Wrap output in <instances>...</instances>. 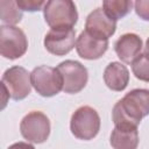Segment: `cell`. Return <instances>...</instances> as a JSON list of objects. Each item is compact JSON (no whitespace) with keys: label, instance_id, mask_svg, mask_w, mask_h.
<instances>
[{"label":"cell","instance_id":"obj_16","mask_svg":"<svg viewBox=\"0 0 149 149\" xmlns=\"http://www.w3.org/2000/svg\"><path fill=\"white\" fill-rule=\"evenodd\" d=\"M1 21L7 23V26H15L22 19V10L19 8L16 1L13 0H1Z\"/></svg>","mask_w":149,"mask_h":149},{"label":"cell","instance_id":"obj_8","mask_svg":"<svg viewBox=\"0 0 149 149\" xmlns=\"http://www.w3.org/2000/svg\"><path fill=\"white\" fill-rule=\"evenodd\" d=\"M1 85L7 88L12 99L22 100L30 93L31 90L30 73L22 66H12L3 72Z\"/></svg>","mask_w":149,"mask_h":149},{"label":"cell","instance_id":"obj_9","mask_svg":"<svg viewBox=\"0 0 149 149\" xmlns=\"http://www.w3.org/2000/svg\"><path fill=\"white\" fill-rule=\"evenodd\" d=\"M76 31L73 28H51L44 36L45 49L56 56L69 54L76 45Z\"/></svg>","mask_w":149,"mask_h":149},{"label":"cell","instance_id":"obj_4","mask_svg":"<svg viewBox=\"0 0 149 149\" xmlns=\"http://www.w3.org/2000/svg\"><path fill=\"white\" fill-rule=\"evenodd\" d=\"M30 79L31 86L42 97H54L63 91V78L57 68L37 66L31 71Z\"/></svg>","mask_w":149,"mask_h":149},{"label":"cell","instance_id":"obj_3","mask_svg":"<svg viewBox=\"0 0 149 149\" xmlns=\"http://www.w3.org/2000/svg\"><path fill=\"white\" fill-rule=\"evenodd\" d=\"M70 129L74 137L90 141L100 130V116L91 106H81L74 111L70 121Z\"/></svg>","mask_w":149,"mask_h":149},{"label":"cell","instance_id":"obj_1","mask_svg":"<svg viewBox=\"0 0 149 149\" xmlns=\"http://www.w3.org/2000/svg\"><path fill=\"white\" fill-rule=\"evenodd\" d=\"M147 115H149V90L146 88L129 91L112 111L113 122L119 128H137Z\"/></svg>","mask_w":149,"mask_h":149},{"label":"cell","instance_id":"obj_14","mask_svg":"<svg viewBox=\"0 0 149 149\" xmlns=\"http://www.w3.org/2000/svg\"><path fill=\"white\" fill-rule=\"evenodd\" d=\"M111 146L113 147V149H137V128L115 127L111 134Z\"/></svg>","mask_w":149,"mask_h":149},{"label":"cell","instance_id":"obj_2","mask_svg":"<svg viewBox=\"0 0 149 149\" xmlns=\"http://www.w3.org/2000/svg\"><path fill=\"white\" fill-rule=\"evenodd\" d=\"M44 20L50 28H73L78 21V12L73 1L50 0L43 8Z\"/></svg>","mask_w":149,"mask_h":149},{"label":"cell","instance_id":"obj_18","mask_svg":"<svg viewBox=\"0 0 149 149\" xmlns=\"http://www.w3.org/2000/svg\"><path fill=\"white\" fill-rule=\"evenodd\" d=\"M16 3L21 10L37 12L44 8L47 1L43 0H16Z\"/></svg>","mask_w":149,"mask_h":149},{"label":"cell","instance_id":"obj_10","mask_svg":"<svg viewBox=\"0 0 149 149\" xmlns=\"http://www.w3.org/2000/svg\"><path fill=\"white\" fill-rule=\"evenodd\" d=\"M116 30V21L111 19L102 8H95L85 21V31L98 40L108 41Z\"/></svg>","mask_w":149,"mask_h":149},{"label":"cell","instance_id":"obj_7","mask_svg":"<svg viewBox=\"0 0 149 149\" xmlns=\"http://www.w3.org/2000/svg\"><path fill=\"white\" fill-rule=\"evenodd\" d=\"M57 70L63 78V91L69 94L80 92L87 84V69L77 61L68 59L58 64Z\"/></svg>","mask_w":149,"mask_h":149},{"label":"cell","instance_id":"obj_11","mask_svg":"<svg viewBox=\"0 0 149 149\" xmlns=\"http://www.w3.org/2000/svg\"><path fill=\"white\" fill-rule=\"evenodd\" d=\"M108 49V41L93 37L87 31H81L76 41L77 54L84 59H98Z\"/></svg>","mask_w":149,"mask_h":149},{"label":"cell","instance_id":"obj_17","mask_svg":"<svg viewBox=\"0 0 149 149\" xmlns=\"http://www.w3.org/2000/svg\"><path fill=\"white\" fill-rule=\"evenodd\" d=\"M132 71L137 79L149 83V52L144 51L137 56L132 63Z\"/></svg>","mask_w":149,"mask_h":149},{"label":"cell","instance_id":"obj_13","mask_svg":"<svg viewBox=\"0 0 149 149\" xmlns=\"http://www.w3.org/2000/svg\"><path fill=\"white\" fill-rule=\"evenodd\" d=\"M104 81L112 91H123L129 83V71L120 62H112L104 71Z\"/></svg>","mask_w":149,"mask_h":149},{"label":"cell","instance_id":"obj_12","mask_svg":"<svg viewBox=\"0 0 149 149\" xmlns=\"http://www.w3.org/2000/svg\"><path fill=\"white\" fill-rule=\"evenodd\" d=\"M142 40L134 33H127L120 36L114 43V50L118 57L127 64H132L142 50Z\"/></svg>","mask_w":149,"mask_h":149},{"label":"cell","instance_id":"obj_21","mask_svg":"<svg viewBox=\"0 0 149 149\" xmlns=\"http://www.w3.org/2000/svg\"><path fill=\"white\" fill-rule=\"evenodd\" d=\"M146 51L149 52V37H148V40H147V42H146Z\"/></svg>","mask_w":149,"mask_h":149},{"label":"cell","instance_id":"obj_19","mask_svg":"<svg viewBox=\"0 0 149 149\" xmlns=\"http://www.w3.org/2000/svg\"><path fill=\"white\" fill-rule=\"evenodd\" d=\"M136 14L146 21H149V0H137L134 2Z\"/></svg>","mask_w":149,"mask_h":149},{"label":"cell","instance_id":"obj_15","mask_svg":"<svg viewBox=\"0 0 149 149\" xmlns=\"http://www.w3.org/2000/svg\"><path fill=\"white\" fill-rule=\"evenodd\" d=\"M133 5V1L129 0H105L102 2V9L111 19L116 21L126 16L130 12Z\"/></svg>","mask_w":149,"mask_h":149},{"label":"cell","instance_id":"obj_5","mask_svg":"<svg viewBox=\"0 0 149 149\" xmlns=\"http://www.w3.org/2000/svg\"><path fill=\"white\" fill-rule=\"evenodd\" d=\"M28 40L22 29L16 26L0 27V54L7 59H16L26 54Z\"/></svg>","mask_w":149,"mask_h":149},{"label":"cell","instance_id":"obj_20","mask_svg":"<svg viewBox=\"0 0 149 149\" xmlns=\"http://www.w3.org/2000/svg\"><path fill=\"white\" fill-rule=\"evenodd\" d=\"M7 149H35V147L27 142H16L9 146Z\"/></svg>","mask_w":149,"mask_h":149},{"label":"cell","instance_id":"obj_6","mask_svg":"<svg viewBox=\"0 0 149 149\" xmlns=\"http://www.w3.org/2000/svg\"><path fill=\"white\" fill-rule=\"evenodd\" d=\"M21 135L33 143H43L50 134L49 118L38 111H33L23 116L20 123Z\"/></svg>","mask_w":149,"mask_h":149}]
</instances>
